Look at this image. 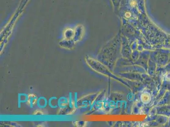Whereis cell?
Segmentation results:
<instances>
[{"label":"cell","mask_w":170,"mask_h":127,"mask_svg":"<svg viewBox=\"0 0 170 127\" xmlns=\"http://www.w3.org/2000/svg\"><path fill=\"white\" fill-rule=\"evenodd\" d=\"M38 98L37 96L34 94H28V100L27 102L28 105L31 108H33L36 105Z\"/></svg>","instance_id":"1"},{"label":"cell","mask_w":170,"mask_h":127,"mask_svg":"<svg viewBox=\"0 0 170 127\" xmlns=\"http://www.w3.org/2000/svg\"><path fill=\"white\" fill-rule=\"evenodd\" d=\"M69 105V99L66 97H61L58 99V108L61 109H66Z\"/></svg>","instance_id":"2"},{"label":"cell","mask_w":170,"mask_h":127,"mask_svg":"<svg viewBox=\"0 0 170 127\" xmlns=\"http://www.w3.org/2000/svg\"><path fill=\"white\" fill-rule=\"evenodd\" d=\"M48 101L47 98L44 97H40L38 98L36 105L39 109H45L48 104Z\"/></svg>","instance_id":"3"},{"label":"cell","mask_w":170,"mask_h":127,"mask_svg":"<svg viewBox=\"0 0 170 127\" xmlns=\"http://www.w3.org/2000/svg\"><path fill=\"white\" fill-rule=\"evenodd\" d=\"M48 104L51 109H57L58 107V98L56 97H51L48 100Z\"/></svg>","instance_id":"4"},{"label":"cell","mask_w":170,"mask_h":127,"mask_svg":"<svg viewBox=\"0 0 170 127\" xmlns=\"http://www.w3.org/2000/svg\"><path fill=\"white\" fill-rule=\"evenodd\" d=\"M28 100V94L25 93H19L18 95V105L22 103H27Z\"/></svg>","instance_id":"5"},{"label":"cell","mask_w":170,"mask_h":127,"mask_svg":"<svg viewBox=\"0 0 170 127\" xmlns=\"http://www.w3.org/2000/svg\"><path fill=\"white\" fill-rule=\"evenodd\" d=\"M141 100L144 103H147L150 102L151 99V96L148 92H144L141 95Z\"/></svg>","instance_id":"6"},{"label":"cell","mask_w":170,"mask_h":127,"mask_svg":"<svg viewBox=\"0 0 170 127\" xmlns=\"http://www.w3.org/2000/svg\"><path fill=\"white\" fill-rule=\"evenodd\" d=\"M68 99H69V105H68V106L71 109H74L76 108L75 106L74 98V97H73L72 93H69Z\"/></svg>","instance_id":"7"},{"label":"cell","mask_w":170,"mask_h":127,"mask_svg":"<svg viewBox=\"0 0 170 127\" xmlns=\"http://www.w3.org/2000/svg\"><path fill=\"white\" fill-rule=\"evenodd\" d=\"M86 122L83 121H74L73 122V124L77 127H83L85 126V123Z\"/></svg>","instance_id":"8"},{"label":"cell","mask_w":170,"mask_h":127,"mask_svg":"<svg viewBox=\"0 0 170 127\" xmlns=\"http://www.w3.org/2000/svg\"><path fill=\"white\" fill-rule=\"evenodd\" d=\"M34 115H42L44 114L43 112L40 110H36V111H35L34 114Z\"/></svg>","instance_id":"9"}]
</instances>
